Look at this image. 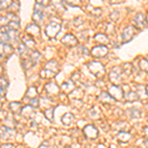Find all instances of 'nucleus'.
Here are the masks:
<instances>
[{
  "label": "nucleus",
  "mask_w": 148,
  "mask_h": 148,
  "mask_svg": "<svg viewBox=\"0 0 148 148\" xmlns=\"http://www.w3.org/2000/svg\"><path fill=\"white\" fill-rule=\"evenodd\" d=\"M83 131H84L85 136L87 138H89V139H95V138L98 136V130L94 125H90L85 126Z\"/></svg>",
  "instance_id": "obj_2"
},
{
  "label": "nucleus",
  "mask_w": 148,
  "mask_h": 148,
  "mask_svg": "<svg viewBox=\"0 0 148 148\" xmlns=\"http://www.w3.org/2000/svg\"><path fill=\"white\" fill-rule=\"evenodd\" d=\"M125 100L127 102H133V101H136V100H138V96L136 93L134 92H130L127 95L125 96Z\"/></svg>",
  "instance_id": "obj_10"
},
{
  "label": "nucleus",
  "mask_w": 148,
  "mask_h": 148,
  "mask_svg": "<svg viewBox=\"0 0 148 148\" xmlns=\"http://www.w3.org/2000/svg\"><path fill=\"white\" fill-rule=\"evenodd\" d=\"M118 139L121 143H125L131 139V135L128 132H126V131H121L118 134Z\"/></svg>",
  "instance_id": "obj_7"
},
{
  "label": "nucleus",
  "mask_w": 148,
  "mask_h": 148,
  "mask_svg": "<svg viewBox=\"0 0 148 148\" xmlns=\"http://www.w3.org/2000/svg\"><path fill=\"white\" fill-rule=\"evenodd\" d=\"M108 53V49L104 46H99L96 47L92 49V54L95 57H103L104 56Z\"/></svg>",
  "instance_id": "obj_5"
},
{
  "label": "nucleus",
  "mask_w": 148,
  "mask_h": 148,
  "mask_svg": "<svg viewBox=\"0 0 148 148\" xmlns=\"http://www.w3.org/2000/svg\"><path fill=\"white\" fill-rule=\"evenodd\" d=\"M146 60L148 61V56H147V57H146Z\"/></svg>",
  "instance_id": "obj_16"
},
{
  "label": "nucleus",
  "mask_w": 148,
  "mask_h": 148,
  "mask_svg": "<svg viewBox=\"0 0 148 148\" xmlns=\"http://www.w3.org/2000/svg\"><path fill=\"white\" fill-rule=\"evenodd\" d=\"M73 119H74L73 114H64L63 118H62V123H64V125H70V123H71V121H72Z\"/></svg>",
  "instance_id": "obj_9"
},
{
  "label": "nucleus",
  "mask_w": 148,
  "mask_h": 148,
  "mask_svg": "<svg viewBox=\"0 0 148 148\" xmlns=\"http://www.w3.org/2000/svg\"><path fill=\"white\" fill-rule=\"evenodd\" d=\"M146 20H147V22H148V14H147V17H146Z\"/></svg>",
  "instance_id": "obj_15"
},
{
  "label": "nucleus",
  "mask_w": 148,
  "mask_h": 148,
  "mask_svg": "<svg viewBox=\"0 0 148 148\" xmlns=\"http://www.w3.org/2000/svg\"><path fill=\"white\" fill-rule=\"evenodd\" d=\"M143 132H144L145 136L148 137V126H146V127H144V128H143Z\"/></svg>",
  "instance_id": "obj_13"
},
{
  "label": "nucleus",
  "mask_w": 148,
  "mask_h": 148,
  "mask_svg": "<svg viewBox=\"0 0 148 148\" xmlns=\"http://www.w3.org/2000/svg\"><path fill=\"white\" fill-rule=\"evenodd\" d=\"M135 31H136V29L133 27V26H128V27H126L123 33V40H125V42H130V40L134 37Z\"/></svg>",
  "instance_id": "obj_3"
},
{
  "label": "nucleus",
  "mask_w": 148,
  "mask_h": 148,
  "mask_svg": "<svg viewBox=\"0 0 148 148\" xmlns=\"http://www.w3.org/2000/svg\"><path fill=\"white\" fill-rule=\"evenodd\" d=\"M146 92H147V94H148V86L146 87Z\"/></svg>",
  "instance_id": "obj_14"
},
{
  "label": "nucleus",
  "mask_w": 148,
  "mask_h": 148,
  "mask_svg": "<svg viewBox=\"0 0 148 148\" xmlns=\"http://www.w3.org/2000/svg\"><path fill=\"white\" fill-rule=\"evenodd\" d=\"M59 30H60V26L58 24L51 23L47 27V35L49 37H54L58 33Z\"/></svg>",
  "instance_id": "obj_6"
},
{
  "label": "nucleus",
  "mask_w": 148,
  "mask_h": 148,
  "mask_svg": "<svg viewBox=\"0 0 148 148\" xmlns=\"http://www.w3.org/2000/svg\"><path fill=\"white\" fill-rule=\"evenodd\" d=\"M140 68H141L142 71L148 72V61L146 59H142V60L140 61Z\"/></svg>",
  "instance_id": "obj_11"
},
{
  "label": "nucleus",
  "mask_w": 148,
  "mask_h": 148,
  "mask_svg": "<svg viewBox=\"0 0 148 148\" xmlns=\"http://www.w3.org/2000/svg\"><path fill=\"white\" fill-rule=\"evenodd\" d=\"M110 93H111V97L113 99L121 100L123 97V89L121 87H119V86H112L111 89H110Z\"/></svg>",
  "instance_id": "obj_4"
},
{
  "label": "nucleus",
  "mask_w": 148,
  "mask_h": 148,
  "mask_svg": "<svg viewBox=\"0 0 148 148\" xmlns=\"http://www.w3.org/2000/svg\"><path fill=\"white\" fill-rule=\"evenodd\" d=\"M89 69L92 71V73H94L96 76H102L105 73L104 66L99 62H91L89 63Z\"/></svg>",
  "instance_id": "obj_1"
},
{
  "label": "nucleus",
  "mask_w": 148,
  "mask_h": 148,
  "mask_svg": "<svg viewBox=\"0 0 148 148\" xmlns=\"http://www.w3.org/2000/svg\"><path fill=\"white\" fill-rule=\"evenodd\" d=\"M130 111H132L131 112V116L132 118H139L140 116V114H141V113H140V111L139 110H136V109H131Z\"/></svg>",
  "instance_id": "obj_12"
},
{
  "label": "nucleus",
  "mask_w": 148,
  "mask_h": 148,
  "mask_svg": "<svg viewBox=\"0 0 148 148\" xmlns=\"http://www.w3.org/2000/svg\"><path fill=\"white\" fill-rule=\"evenodd\" d=\"M134 22L138 26H145V24H146V17L142 13H138L134 17Z\"/></svg>",
  "instance_id": "obj_8"
}]
</instances>
